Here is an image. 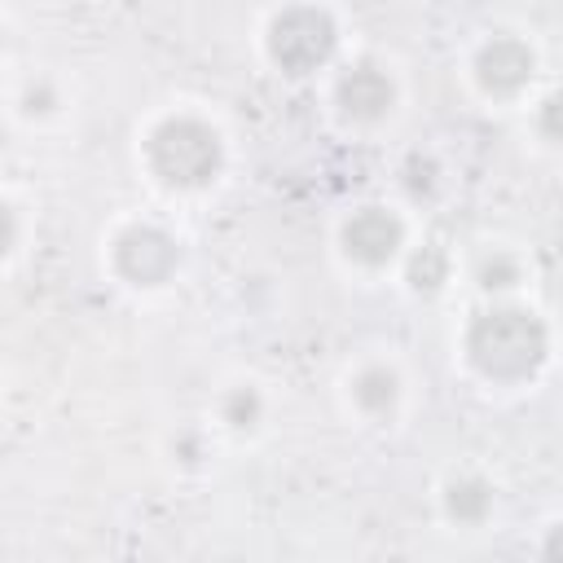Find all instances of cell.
Returning a JSON list of instances; mask_svg holds the SVG:
<instances>
[{"label":"cell","instance_id":"cell-12","mask_svg":"<svg viewBox=\"0 0 563 563\" xmlns=\"http://www.w3.org/2000/svg\"><path fill=\"white\" fill-rule=\"evenodd\" d=\"M515 277H519V268H515V260H506V255H488V260L479 264V282H484L488 290L515 286Z\"/></svg>","mask_w":563,"mask_h":563},{"label":"cell","instance_id":"cell-13","mask_svg":"<svg viewBox=\"0 0 563 563\" xmlns=\"http://www.w3.org/2000/svg\"><path fill=\"white\" fill-rule=\"evenodd\" d=\"M13 233H18V224H13V211L0 202V255L13 246Z\"/></svg>","mask_w":563,"mask_h":563},{"label":"cell","instance_id":"cell-4","mask_svg":"<svg viewBox=\"0 0 563 563\" xmlns=\"http://www.w3.org/2000/svg\"><path fill=\"white\" fill-rule=\"evenodd\" d=\"M114 264H119L123 277H132L141 286H154L176 268V242L154 224H136L114 242Z\"/></svg>","mask_w":563,"mask_h":563},{"label":"cell","instance_id":"cell-6","mask_svg":"<svg viewBox=\"0 0 563 563\" xmlns=\"http://www.w3.org/2000/svg\"><path fill=\"white\" fill-rule=\"evenodd\" d=\"M475 70H479V84H484L488 92L506 97V92H519V88L532 79V53H528V44L501 35V40H488V44L479 48Z\"/></svg>","mask_w":563,"mask_h":563},{"label":"cell","instance_id":"cell-8","mask_svg":"<svg viewBox=\"0 0 563 563\" xmlns=\"http://www.w3.org/2000/svg\"><path fill=\"white\" fill-rule=\"evenodd\" d=\"M493 506V493L484 479H453L449 493H444V510L457 519V523H479Z\"/></svg>","mask_w":563,"mask_h":563},{"label":"cell","instance_id":"cell-1","mask_svg":"<svg viewBox=\"0 0 563 563\" xmlns=\"http://www.w3.org/2000/svg\"><path fill=\"white\" fill-rule=\"evenodd\" d=\"M471 361L493 378H519L545 361V325L523 308H493L466 334Z\"/></svg>","mask_w":563,"mask_h":563},{"label":"cell","instance_id":"cell-14","mask_svg":"<svg viewBox=\"0 0 563 563\" xmlns=\"http://www.w3.org/2000/svg\"><path fill=\"white\" fill-rule=\"evenodd\" d=\"M0 48H4V31H0Z\"/></svg>","mask_w":563,"mask_h":563},{"label":"cell","instance_id":"cell-7","mask_svg":"<svg viewBox=\"0 0 563 563\" xmlns=\"http://www.w3.org/2000/svg\"><path fill=\"white\" fill-rule=\"evenodd\" d=\"M339 106L352 119H378L391 106V79L378 66H356L352 75H343L339 84Z\"/></svg>","mask_w":563,"mask_h":563},{"label":"cell","instance_id":"cell-3","mask_svg":"<svg viewBox=\"0 0 563 563\" xmlns=\"http://www.w3.org/2000/svg\"><path fill=\"white\" fill-rule=\"evenodd\" d=\"M268 53H273V62H277L282 70H290V75H303V70L321 66V62L334 53V22H330V13L308 9V4L286 9V13L268 26Z\"/></svg>","mask_w":563,"mask_h":563},{"label":"cell","instance_id":"cell-11","mask_svg":"<svg viewBox=\"0 0 563 563\" xmlns=\"http://www.w3.org/2000/svg\"><path fill=\"white\" fill-rule=\"evenodd\" d=\"M224 418H229L233 427H251V422L260 418V396L246 391V387H238V391L224 400Z\"/></svg>","mask_w":563,"mask_h":563},{"label":"cell","instance_id":"cell-5","mask_svg":"<svg viewBox=\"0 0 563 563\" xmlns=\"http://www.w3.org/2000/svg\"><path fill=\"white\" fill-rule=\"evenodd\" d=\"M400 238H405L400 220H396L391 211H383V207H365V211H356V216L343 224V246H347V255L361 260V264H387V260L396 255Z\"/></svg>","mask_w":563,"mask_h":563},{"label":"cell","instance_id":"cell-9","mask_svg":"<svg viewBox=\"0 0 563 563\" xmlns=\"http://www.w3.org/2000/svg\"><path fill=\"white\" fill-rule=\"evenodd\" d=\"M352 396H356V405H361L365 413H387V409L396 405V374L383 369V365H369V369L356 378Z\"/></svg>","mask_w":563,"mask_h":563},{"label":"cell","instance_id":"cell-10","mask_svg":"<svg viewBox=\"0 0 563 563\" xmlns=\"http://www.w3.org/2000/svg\"><path fill=\"white\" fill-rule=\"evenodd\" d=\"M409 282H413L418 290H435V286L444 282V255H440L435 246H422V251L409 260Z\"/></svg>","mask_w":563,"mask_h":563},{"label":"cell","instance_id":"cell-2","mask_svg":"<svg viewBox=\"0 0 563 563\" xmlns=\"http://www.w3.org/2000/svg\"><path fill=\"white\" fill-rule=\"evenodd\" d=\"M150 167L167 185H202L220 172V136L202 119H167L150 136Z\"/></svg>","mask_w":563,"mask_h":563}]
</instances>
